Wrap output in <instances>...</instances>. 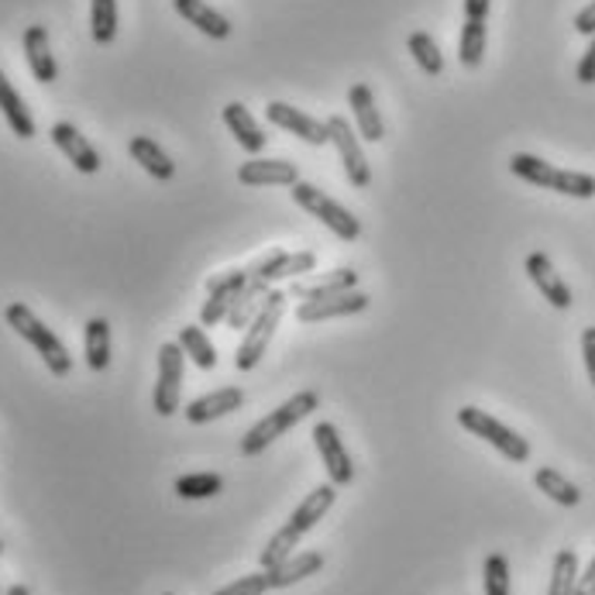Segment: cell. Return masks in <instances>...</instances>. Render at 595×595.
I'll list each match as a JSON object with an SVG mask.
<instances>
[{"label":"cell","instance_id":"1","mask_svg":"<svg viewBox=\"0 0 595 595\" xmlns=\"http://www.w3.org/2000/svg\"><path fill=\"white\" fill-rule=\"evenodd\" d=\"M334 500H337V485H334V482H324V485L313 488V493H306L303 503L290 513L286 527L275 531V534L269 537V544L262 547V554H259L262 568L269 572V568H275V565H283L290 554H296L300 537L317 527V523L327 516V510L334 506Z\"/></svg>","mask_w":595,"mask_h":595},{"label":"cell","instance_id":"2","mask_svg":"<svg viewBox=\"0 0 595 595\" xmlns=\"http://www.w3.org/2000/svg\"><path fill=\"white\" fill-rule=\"evenodd\" d=\"M510 172L531 186L554 190V193H565V196H575V200L595 196V177H588V172H575V169H557V165H551V162H544L531 152H516L510 159Z\"/></svg>","mask_w":595,"mask_h":595},{"label":"cell","instance_id":"3","mask_svg":"<svg viewBox=\"0 0 595 595\" xmlns=\"http://www.w3.org/2000/svg\"><path fill=\"white\" fill-rule=\"evenodd\" d=\"M321 406V396L313 393V390H303V393H296L293 400H286L283 406H275L269 416H262L259 424L241 437V454L244 458H259V454L272 444V441H279L283 434H290L303 416H310L313 410Z\"/></svg>","mask_w":595,"mask_h":595},{"label":"cell","instance_id":"4","mask_svg":"<svg viewBox=\"0 0 595 595\" xmlns=\"http://www.w3.org/2000/svg\"><path fill=\"white\" fill-rule=\"evenodd\" d=\"M4 321H8V327H11L18 337H24V341L34 347V352L42 355V362H46V369H49L52 375L65 379L69 372H73V355L65 352V344L52 334V327H46L39 317H34L31 306L11 303V306L4 310Z\"/></svg>","mask_w":595,"mask_h":595},{"label":"cell","instance_id":"5","mask_svg":"<svg viewBox=\"0 0 595 595\" xmlns=\"http://www.w3.org/2000/svg\"><path fill=\"white\" fill-rule=\"evenodd\" d=\"M286 303H290V293H286V290H269V296H265V303H262V310H259V317H255L249 327H244V341L238 344L234 365H238L241 372H249V369H255V365L262 362L265 347H269V341H272L279 321H283V313H286Z\"/></svg>","mask_w":595,"mask_h":595},{"label":"cell","instance_id":"6","mask_svg":"<svg viewBox=\"0 0 595 595\" xmlns=\"http://www.w3.org/2000/svg\"><path fill=\"white\" fill-rule=\"evenodd\" d=\"M290 196H293V203L296 206H303L306 214H313L321 224H327L341 241H355L359 234H362V224H359V218L352 214L347 206H341L337 200H331L321 186H313V183H296L293 190H290Z\"/></svg>","mask_w":595,"mask_h":595},{"label":"cell","instance_id":"7","mask_svg":"<svg viewBox=\"0 0 595 595\" xmlns=\"http://www.w3.org/2000/svg\"><path fill=\"white\" fill-rule=\"evenodd\" d=\"M458 424H462L468 434L482 437L485 444H493V447L503 454V458H510V462H516V465L531 458L527 437H520L516 431H510L506 424H500L493 413H485V410H478V406H462V410H458Z\"/></svg>","mask_w":595,"mask_h":595},{"label":"cell","instance_id":"8","mask_svg":"<svg viewBox=\"0 0 595 595\" xmlns=\"http://www.w3.org/2000/svg\"><path fill=\"white\" fill-rule=\"evenodd\" d=\"M183 365H186V352L180 347V341H169L159 347V382H155V396H152V406L159 416H172L180 410Z\"/></svg>","mask_w":595,"mask_h":595},{"label":"cell","instance_id":"9","mask_svg":"<svg viewBox=\"0 0 595 595\" xmlns=\"http://www.w3.org/2000/svg\"><path fill=\"white\" fill-rule=\"evenodd\" d=\"M327 134H331V145H334L337 155H341V165H344L347 183H352L355 190H369L372 169H369V159H365V152H362V142H359V134H355L352 121H347V118H331V121H327Z\"/></svg>","mask_w":595,"mask_h":595},{"label":"cell","instance_id":"10","mask_svg":"<svg viewBox=\"0 0 595 595\" xmlns=\"http://www.w3.org/2000/svg\"><path fill=\"white\" fill-rule=\"evenodd\" d=\"M244 283H249V272L244 269H228L221 275H210L206 279V303L200 306V324L214 327V324L228 321V310Z\"/></svg>","mask_w":595,"mask_h":595},{"label":"cell","instance_id":"11","mask_svg":"<svg viewBox=\"0 0 595 595\" xmlns=\"http://www.w3.org/2000/svg\"><path fill=\"white\" fill-rule=\"evenodd\" d=\"M313 269H317V255L313 252H269L244 272H249L252 279H259V283L272 286V283H283V279L313 275Z\"/></svg>","mask_w":595,"mask_h":595},{"label":"cell","instance_id":"12","mask_svg":"<svg viewBox=\"0 0 595 595\" xmlns=\"http://www.w3.org/2000/svg\"><path fill=\"white\" fill-rule=\"evenodd\" d=\"M313 444H317L324 472H327V478L334 485H352L355 482V462H352V454H347V447H344V441H341L334 424L321 420V424L313 427Z\"/></svg>","mask_w":595,"mask_h":595},{"label":"cell","instance_id":"13","mask_svg":"<svg viewBox=\"0 0 595 595\" xmlns=\"http://www.w3.org/2000/svg\"><path fill=\"white\" fill-rule=\"evenodd\" d=\"M265 118H269L275 128H283V131L296 134L300 142H306V145H327V142H331V134H327V124H324V121L303 114L300 108H290V103H283V100H272L269 108H265Z\"/></svg>","mask_w":595,"mask_h":595},{"label":"cell","instance_id":"14","mask_svg":"<svg viewBox=\"0 0 595 595\" xmlns=\"http://www.w3.org/2000/svg\"><path fill=\"white\" fill-rule=\"evenodd\" d=\"M369 306V296L359 290H347L337 296H324V300H303L296 306V321L300 324H317V321H334V317H352V313H362Z\"/></svg>","mask_w":595,"mask_h":595},{"label":"cell","instance_id":"15","mask_svg":"<svg viewBox=\"0 0 595 595\" xmlns=\"http://www.w3.org/2000/svg\"><path fill=\"white\" fill-rule=\"evenodd\" d=\"M52 142H56V149L73 162L83 177H93V172H100V152L87 142V138L80 134V128L77 124H69V121H59V124H52Z\"/></svg>","mask_w":595,"mask_h":595},{"label":"cell","instance_id":"16","mask_svg":"<svg viewBox=\"0 0 595 595\" xmlns=\"http://www.w3.org/2000/svg\"><path fill=\"white\" fill-rule=\"evenodd\" d=\"M359 286V272L355 269H334V272H317L310 279H296L290 286V300H324L337 296Z\"/></svg>","mask_w":595,"mask_h":595},{"label":"cell","instance_id":"17","mask_svg":"<svg viewBox=\"0 0 595 595\" xmlns=\"http://www.w3.org/2000/svg\"><path fill=\"white\" fill-rule=\"evenodd\" d=\"M241 186H296L300 169L286 159H252L238 169Z\"/></svg>","mask_w":595,"mask_h":595},{"label":"cell","instance_id":"18","mask_svg":"<svg viewBox=\"0 0 595 595\" xmlns=\"http://www.w3.org/2000/svg\"><path fill=\"white\" fill-rule=\"evenodd\" d=\"M527 275H531V283L541 290V296L554 306V310H568L572 306V290L562 275L554 272L551 259L544 252H534L527 255Z\"/></svg>","mask_w":595,"mask_h":595},{"label":"cell","instance_id":"19","mask_svg":"<svg viewBox=\"0 0 595 595\" xmlns=\"http://www.w3.org/2000/svg\"><path fill=\"white\" fill-rule=\"evenodd\" d=\"M24 59H28L31 77L39 80V83H56L59 80V65H56L52 46H49L46 24H31L24 31Z\"/></svg>","mask_w":595,"mask_h":595},{"label":"cell","instance_id":"20","mask_svg":"<svg viewBox=\"0 0 595 595\" xmlns=\"http://www.w3.org/2000/svg\"><path fill=\"white\" fill-rule=\"evenodd\" d=\"M347 108L355 111V128L365 142H382V138H386V124H382V114L375 108V93L369 83H355L347 90Z\"/></svg>","mask_w":595,"mask_h":595},{"label":"cell","instance_id":"21","mask_svg":"<svg viewBox=\"0 0 595 595\" xmlns=\"http://www.w3.org/2000/svg\"><path fill=\"white\" fill-rule=\"evenodd\" d=\"M172 8H177V14L183 21H190L196 31L210 34V39L221 42V39H228V34H231V21L221 11L210 8L206 0H172Z\"/></svg>","mask_w":595,"mask_h":595},{"label":"cell","instance_id":"22","mask_svg":"<svg viewBox=\"0 0 595 595\" xmlns=\"http://www.w3.org/2000/svg\"><path fill=\"white\" fill-rule=\"evenodd\" d=\"M241 403H244V393L238 386H228V390H218V393H206V396L193 400L183 413H186L190 424H210V420L241 410Z\"/></svg>","mask_w":595,"mask_h":595},{"label":"cell","instance_id":"23","mask_svg":"<svg viewBox=\"0 0 595 595\" xmlns=\"http://www.w3.org/2000/svg\"><path fill=\"white\" fill-rule=\"evenodd\" d=\"M324 568V554L321 551H300V554H290L283 565L269 568V588H290L310 575H317Z\"/></svg>","mask_w":595,"mask_h":595},{"label":"cell","instance_id":"24","mask_svg":"<svg viewBox=\"0 0 595 595\" xmlns=\"http://www.w3.org/2000/svg\"><path fill=\"white\" fill-rule=\"evenodd\" d=\"M224 124L234 134V142L244 152H252V155H259L265 149V142H269V138L262 134V128H259V121L249 114V108H244V103H228V108H224Z\"/></svg>","mask_w":595,"mask_h":595},{"label":"cell","instance_id":"25","mask_svg":"<svg viewBox=\"0 0 595 595\" xmlns=\"http://www.w3.org/2000/svg\"><path fill=\"white\" fill-rule=\"evenodd\" d=\"M128 152H131V159L142 165L149 177H155V180H162V183H169L172 177H177V162H172L152 138H145V134H134L131 142H128Z\"/></svg>","mask_w":595,"mask_h":595},{"label":"cell","instance_id":"26","mask_svg":"<svg viewBox=\"0 0 595 595\" xmlns=\"http://www.w3.org/2000/svg\"><path fill=\"white\" fill-rule=\"evenodd\" d=\"M0 114H4V121L11 124L18 138H34V118L28 111V103L21 100V93L4 77V69H0Z\"/></svg>","mask_w":595,"mask_h":595},{"label":"cell","instance_id":"27","mask_svg":"<svg viewBox=\"0 0 595 595\" xmlns=\"http://www.w3.org/2000/svg\"><path fill=\"white\" fill-rule=\"evenodd\" d=\"M265 296H269V286L249 275V283L241 286V293L234 296V303H231V310H228V324H231L234 331H244V327H249V324L259 317V310H262Z\"/></svg>","mask_w":595,"mask_h":595},{"label":"cell","instance_id":"28","mask_svg":"<svg viewBox=\"0 0 595 595\" xmlns=\"http://www.w3.org/2000/svg\"><path fill=\"white\" fill-rule=\"evenodd\" d=\"M534 485L541 488L547 500H554L557 506H565V510H575L582 503V488L575 482H568L562 472L551 468V465H544V468L534 472Z\"/></svg>","mask_w":595,"mask_h":595},{"label":"cell","instance_id":"29","mask_svg":"<svg viewBox=\"0 0 595 595\" xmlns=\"http://www.w3.org/2000/svg\"><path fill=\"white\" fill-rule=\"evenodd\" d=\"M83 344H87V365L93 372H103L111 365V324L108 321L90 317L83 331Z\"/></svg>","mask_w":595,"mask_h":595},{"label":"cell","instance_id":"30","mask_svg":"<svg viewBox=\"0 0 595 595\" xmlns=\"http://www.w3.org/2000/svg\"><path fill=\"white\" fill-rule=\"evenodd\" d=\"M180 347L186 352V359L196 365V369H203V372H210V369H218V347L210 344V337L203 334V327H193V324H186V327H180Z\"/></svg>","mask_w":595,"mask_h":595},{"label":"cell","instance_id":"31","mask_svg":"<svg viewBox=\"0 0 595 595\" xmlns=\"http://www.w3.org/2000/svg\"><path fill=\"white\" fill-rule=\"evenodd\" d=\"M90 34L97 46L118 39V0H90Z\"/></svg>","mask_w":595,"mask_h":595},{"label":"cell","instance_id":"32","mask_svg":"<svg viewBox=\"0 0 595 595\" xmlns=\"http://www.w3.org/2000/svg\"><path fill=\"white\" fill-rule=\"evenodd\" d=\"M575 588H578V554L572 547H565L554 557L547 595H575Z\"/></svg>","mask_w":595,"mask_h":595},{"label":"cell","instance_id":"33","mask_svg":"<svg viewBox=\"0 0 595 595\" xmlns=\"http://www.w3.org/2000/svg\"><path fill=\"white\" fill-rule=\"evenodd\" d=\"M406 49H410L413 62L424 69L427 77H441V73H444V56H441V49H437V42H434V34L413 31L410 42H406Z\"/></svg>","mask_w":595,"mask_h":595},{"label":"cell","instance_id":"34","mask_svg":"<svg viewBox=\"0 0 595 595\" xmlns=\"http://www.w3.org/2000/svg\"><path fill=\"white\" fill-rule=\"evenodd\" d=\"M485 21H465L462 28V39H458V62L465 69H478L482 65V56H485Z\"/></svg>","mask_w":595,"mask_h":595},{"label":"cell","instance_id":"35","mask_svg":"<svg viewBox=\"0 0 595 595\" xmlns=\"http://www.w3.org/2000/svg\"><path fill=\"white\" fill-rule=\"evenodd\" d=\"M221 488H224V478L214 475V472H193V475L177 478V496L180 500H210V496H218Z\"/></svg>","mask_w":595,"mask_h":595},{"label":"cell","instance_id":"36","mask_svg":"<svg viewBox=\"0 0 595 595\" xmlns=\"http://www.w3.org/2000/svg\"><path fill=\"white\" fill-rule=\"evenodd\" d=\"M482 585H485V595H510V562H506V554H488L485 557Z\"/></svg>","mask_w":595,"mask_h":595},{"label":"cell","instance_id":"37","mask_svg":"<svg viewBox=\"0 0 595 595\" xmlns=\"http://www.w3.org/2000/svg\"><path fill=\"white\" fill-rule=\"evenodd\" d=\"M269 592V572H255V575H241L231 585L218 588L214 595H265Z\"/></svg>","mask_w":595,"mask_h":595},{"label":"cell","instance_id":"38","mask_svg":"<svg viewBox=\"0 0 595 595\" xmlns=\"http://www.w3.org/2000/svg\"><path fill=\"white\" fill-rule=\"evenodd\" d=\"M582 359H585V372H588V382L595 390V327L582 331Z\"/></svg>","mask_w":595,"mask_h":595},{"label":"cell","instance_id":"39","mask_svg":"<svg viewBox=\"0 0 595 595\" xmlns=\"http://www.w3.org/2000/svg\"><path fill=\"white\" fill-rule=\"evenodd\" d=\"M575 80L585 83V87L595 83V39H592V46L585 49V56H582V62H578V69H575Z\"/></svg>","mask_w":595,"mask_h":595},{"label":"cell","instance_id":"40","mask_svg":"<svg viewBox=\"0 0 595 595\" xmlns=\"http://www.w3.org/2000/svg\"><path fill=\"white\" fill-rule=\"evenodd\" d=\"M575 31L578 34H592V39H595V0L575 14Z\"/></svg>","mask_w":595,"mask_h":595},{"label":"cell","instance_id":"41","mask_svg":"<svg viewBox=\"0 0 595 595\" xmlns=\"http://www.w3.org/2000/svg\"><path fill=\"white\" fill-rule=\"evenodd\" d=\"M493 11V0H465V21H485Z\"/></svg>","mask_w":595,"mask_h":595},{"label":"cell","instance_id":"42","mask_svg":"<svg viewBox=\"0 0 595 595\" xmlns=\"http://www.w3.org/2000/svg\"><path fill=\"white\" fill-rule=\"evenodd\" d=\"M575 595H595V557L588 562L585 575H578V588H575Z\"/></svg>","mask_w":595,"mask_h":595},{"label":"cell","instance_id":"43","mask_svg":"<svg viewBox=\"0 0 595 595\" xmlns=\"http://www.w3.org/2000/svg\"><path fill=\"white\" fill-rule=\"evenodd\" d=\"M4 595H31V592H28V585H11Z\"/></svg>","mask_w":595,"mask_h":595},{"label":"cell","instance_id":"44","mask_svg":"<svg viewBox=\"0 0 595 595\" xmlns=\"http://www.w3.org/2000/svg\"><path fill=\"white\" fill-rule=\"evenodd\" d=\"M0 554H4V544H0Z\"/></svg>","mask_w":595,"mask_h":595},{"label":"cell","instance_id":"45","mask_svg":"<svg viewBox=\"0 0 595 595\" xmlns=\"http://www.w3.org/2000/svg\"><path fill=\"white\" fill-rule=\"evenodd\" d=\"M165 595H169V592H165Z\"/></svg>","mask_w":595,"mask_h":595}]
</instances>
